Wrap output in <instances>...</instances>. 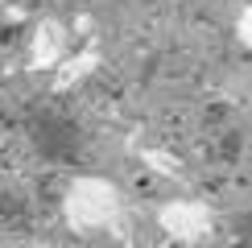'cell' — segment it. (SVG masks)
Instances as JSON below:
<instances>
[{
    "label": "cell",
    "mask_w": 252,
    "mask_h": 248,
    "mask_svg": "<svg viewBox=\"0 0 252 248\" xmlns=\"http://www.w3.org/2000/svg\"><path fill=\"white\" fill-rule=\"evenodd\" d=\"M62 219L75 236H95L108 232L124 219V194L116 182L99 178V174H83L66 186L62 194Z\"/></svg>",
    "instance_id": "cell-1"
},
{
    "label": "cell",
    "mask_w": 252,
    "mask_h": 248,
    "mask_svg": "<svg viewBox=\"0 0 252 248\" xmlns=\"http://www.w3.org/2000/svg\"><path fill=\"white\" fill-rule=\"evenodd\" d=\"M211 223H215L211 207L198 199H170L157 207V227L178 244H194L203 236H211Z\"/></svg>",
    "instance_id": "cell-2"
},
{
    "label": "cell",
    "mask_w": 252,
    "mask_h": 248,
    "mask_svg": "<svg viewBox=\"0 0 252 248\" xmlns=\"http://www.w3.org/2000/svg\"><path fill=\"white\" fill-rule=\"evenodd\" d=\"M62 58H66V25L54 17L37 21L33 37H29V66L33 70H58Z\"/></svg>",
    "instance_id": "cell-3"
},
{
    "label": "cell",
    "mask_w": 252,
    "mask_h": 248,
    "mask_svg": "<svg viewBox=\"0 0 252 248\" xmlns=\"http://www.w3.org/2000/svg\"><path fill=\"white\" fill-rule=\"evenodd\" d=\"M95 62H99L95 50H83V54H75V58H62V62H58V79H54V87H58V91H62V87H75L79 79H87L91 70H95Z\"/></svg>",
    "instance_id": "cell-4"
},
{
    "label": "cell",
    "mask_w": 252,
    "mask_h": 248,
    "mask_svg": "<svg viewBox=\"0 0 252 248\" xmlns=\"http://www.w3.org/2000/svg\"><path fill=\"white\" fill-rule=\"evenodd\" d=\"M236 37H240V41H244V46L252 50V4H248L244 13L236 17Z\"/></svg>",
    "instance_id": "cell-5"
}]
</instances>
